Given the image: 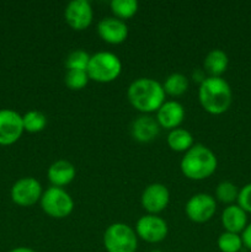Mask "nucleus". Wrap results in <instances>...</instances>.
Wrapping results in <instances>:
<instances>
[{"label":"nucleus","instance_id":"6","mask_svg":"<svg viewBox=\"0 0 251 252\" xmlns=\"http://www.w3.org/2000/svg\"><path fill=\"white\" fill-rule=\"evenodd\" d=\"M39 204L42 211L53 219L66 218L74 211V199L61 187L51 186L43 191Z\"/></svg>","mask_w":251,"mask_h":252},{"label":"nucleus","instance_id":"16","mask_svg":"<svg viewBox=\"0 0 251 252\" xmlns=\"http://www.w3.org/2000/svg\"><path fill=\"white\" fill-rule=\"evenodd\" d=\"M75 176V166L70 161L63 159L54 161L47 171V177H48V181L51 182L52 186L61 187V189L71 184Z\"/></svg>","mask_w":251,"mask_h":252},{"label":"nucleus","instance_id":"31","mask_svg":"<svg viewBox=\"0 0 251 252\" xmlns=\"http://www.w3.org/2000/svg\"><path fill=\"white\" fill-rule=\"evenodd\" d=\"M150 252H162L161 250H153V251H150Z\"/></svg>","mask_w":251,"mask_h":252},{"label":"nucleus","instance_id":"5","mask_svg":"<svg viewBox=\"0 0 251 252\" xmlns=\"http://www.w3.org/2000/svg\"><path fill=\"white\" fill-rule=\"evenodd\" d=\"M103 246L107 252H135L138 236L135 230L126 223H113L103 233Z\"/></svg>","mask_w":251,"mask_h":252},{"label":"nucleus","instance_id":"9","mask_svg":"<svg viewBox=\"0 0 251 252\" xmlns=\"http://www.w3.org/2000/svg\"><path fill=\"white\" fill-rule=\"evenodd\" d=\"M43 189L41 182L31 176L17 180L11 187V199L20 207H32L41 201Z\"/></svg>","mask_w":251,"mask_h":252},{"label":"nucleus","instance_id":"25","mask_svg":"<svg viewBox=\"0 0 251 252\" xmlns=\"http://www.w3.org/2000/svg\"><path fill=\"white\" fill-rule=\"evenodd\" d=\"M90 54L83 49H75L70 52L65 59L66 70H88L89 62H90Z\"/></svg>","mask_w":251,"mask_h":252},{"label":"nucleus","instance_id":"27","mask_svg":"<svg viewBox=\"0 0 251 252\" xmlns=\"http://www.w3.org/2000/svg\"><path fill=\"white\" fill-rule=\"evenodd\" d=\"M238 206L246 213H251V184L245 185L239 189L238 194Z\"/></svg>","mask_w":251,"mask_h":252},{"label":"nucleus","instance_id":"10","mask_svg":"<svg viewBox=\"0 0 251 252\" xmlns=\"http://www.w3.org/2000/svg\"><path fill=\"white\" fill-rule=\"evenodd\" d=\"M64 19L68 26L75 31H84L94 20V10L88 0H73L64 10Z\"/></svg>","mask_w":251,"mask_h":252},{"label":"nucleus","instance_id":"8","mask_svg":"<svg viewBox=\"0 0 251 252\" xmlns=\"http://www.w3.org/2000/svg\"><path fill=\"white\" fill-rule=\"evenodd\" d=\"M217 212V201L212 194L196 193L188 198L185 206L187 218L197 224L211 220Z\"/></svg>","mask_w":251,"mask_h":252},{"label":"nucleus","instance_id":"21","mask_svg":"<svg viewBox=\"0 0 251 252\" xmlns=\"http://www.w3.org/2000/svg\"><path fill=\"white\" fill-rule=\"evenodd\" d=\"M110 7L113 16L125 21V20L132 19L137 14L139 4L137 0H112Z\"/></svg>","mask_w":251,"mask_h":252},{"label":"nucleus","instance_id":"18","mask_svg":"<svg viewBox=\"0 0 251 252\" xmlns=\"http://www.w3.org/2000/svg\"><path fill=\"white\" fill-rule=\"evenodd\" d=\"M229 65V57L223 49H212L208 52L203 62V68L208 76H218L220 78L226 71Z\"/></svg>","mask_w":251,"mask_h":252},{"label":"nucleus","instance_id":"1","mask_svg":"<svg viewBox=\"0 0 251 252\" xmlns=\"http://www.w3.org/2000/svg\"><path fill=\"white\" fill-rule=\"evenodd\" d=\"M162 84L152 78H138L127 89V98L133 108L143 115L157 112L165 102Z\"/></svg>","mask_w":251,"mask_h":252},{"label":"nucleus","instance_id":"2","mask_svg":"<svg viewBox=\"0 0 251 252\" xmlns=\"http://www.w3.org/2000/svg\"><path fill=\"white\" fill-rule=\"evenodd\" d=\"M198 100L207 113L219 116L225 113L233 102V91L225 79L207 76L198 88Z\"/></svg>","mask_w":251,"mask_h":252},{"label":"nucleus","instance_id":"3","mask_svg":"<svg viewBox=\"0 0 251 252\" xmlns=\"http://www.w3.org/2000/svg\"><path fill=\"white\" fill-rule=\"evenodd\" d=\"M218 159L213 150L203 144H194L187 150L180 162V169L186 179L192 181H202L216 172Z\"/></svg>","mask_w":251,"mask_h":252},{"label":"nucleus","instance_id":"13","mask_svg":"<svg viewBox=\"0 0 251 252\" xmlns=\"http://www.w3.org/2000/svg\"><path fill=\"white\" fill-rule=\"evenodd\" d=\"M155 120L159 123L160 128L170 130L180 128L182 122L185 121V107L179 102V101L170 100L165 101L159 110L155 112Z\"/></svg>","mask_w":251,"mask_h":252},{"label":"nucleus","instance_id":"28","mask_svg":"<svg viewBox=\"0 0 251 252\" xmlns=\"http://www.w3.org/2000/svg\"><path fill=\"white\" fill-rule=\"evenodd\" d=\"M241 235V240H243L244 246H245L248 250L251 251V223H249L246 225V228L244 229L243 233L240 234Z\"/></svg>","mask_w":251,"mask_h":252},{"label":"nucleus","instance_id":"30","mask_svg":"<svg viewBox=\"0 0 251 252\" xmlns=\"http://www.w3.org/2000/svg\"><path fill=\"white\" fill-rule=\"evenodd\" d=\"M9 252H37V251H34L33 249L26 248V246H19V248L12 249V250L9 251Z\"/></svg>","mask_w":251,"mask_h":252},{"label":"nucleus","instance_id":"17","mask_svg":"<svg viewBox=\"0 0 251 252\" xmlns=\"http://www.w3.org/2000/svg\"><path fill=\"white\" fill-rule=\"evenodd\" d=\"M224 230L234 234H241L248 225V213L238 204H230L223 209L220 216Z\"/></svg>","mask_w":251,"mask_h":252},{"label":"nucleus","instance_id":"24","mask_svg":"<svg viewBox=\"0 0 251 252\" xmlns=\"http://www.w3.org/2000/svg\"><path fill=\"white\" fill-rule=\"evenodd\" d=\"M217 245H218L220 252H240L244 244L243 240H241L240 234L224 231L219 235L218 240H217Z\"/></svg>","mask_w":251,"mask_h":252},{"label":"nucleus","instance_id":"7","mask_svg":"<svg viewBox=\"0 0 251 252\" xmlns=\"http://www.w3.org/2000/svg\"><path fill=\"white\" fill-rule=\"evenodd\" d=\"M134 230L140 240L149 244H157L166 239L169 226L161 217L155 214H145L138 219Z\"/></svg>","mask_w":251,"mask_h":252},{"label":"nucleus","instance_id":"29","mask_svg":"<svg viewBox=\"0 0 251 252\" xmlns=\"http://www.w3.org/2000/svg\"><path fill=\"white\" fill-rule=\"evenodd\" d=\"M206 78V71L202 70V69H197V70H194L193 73H192V79H193L194 81H197L198 84H201Z\"/></svg>","mask_w":251,"mask_h":252},{"label":"nucleus","instance_id":"14","mask_svg":"<svg viewBox=\"0 0 251 252\" xmlns=\"http://www.w3.org/2000/svg\"><path fill=\"white\" fill-rule=\"evenodd\" d=\"M97 33L108 44H121L127 39L128 26L126 21L115 16L105 17L97 24Z\"/></svg>","mask_w":251,"mask_h":252},{"label":"nucleus","instance_id":"19","mask_svg":"<svg viewBox=\"0 0 251 252\" xmlns=\"http://www.w3.org/2000/svg\"><path fill=\"white\" fill-rule=\"evenodd\" d=\"M166 142L170 149L176 153H186L194 145L193 135L191 132L181 127L170 130Z\"/></svg>","mask_w":251,"mask_h":252},{"label":"nucleus","instance_id":"23","mask_svg":"<svg viewBox=\"0 0 251 252\" xmlns=\"http://www.w3.org/2000/svg\"><path fill=\"white\" fill-rule=\"evenodd\" d=\"M238 194L239 189L236 185H234L230 181H221L217 186L216 197L214 198H216V201L220 202V203L230 206V204H234V202H236Z\"/></svg>","mask_w":251,"mask_h":252},{"label":"nucleus","instance_id":"15","mask_svg":"<svg viewBox=\"0 0 251 252\" xmlns=\"http://www.w3.org/2000/svg\"><path fill=\"white\" fill-rule=\"evenodd\" d=\"M160 126L154 117L149 115H142L133 121L130 126V134L133 139L139 143H150L160 133Z\"/></svg>","mask_w":251,"mask_h":252},{"label":"nucleus","instance_id":"11","mask_svg":"<svg viewBox=\"0 0 251 252\" xmlns=\"http://www.w3.org/2000/svg\"><path fill=\"white\" fill-rule=\"evenodd\" d=\"M170 203V192L165 185L155 182L147 186L140 196V204L147 214L157 216L167 208Z\"/></svg>","mask_w":251,"mask_h":252},{"label":"nucleus","instance_id":"12","mask_svg":"<svg viewBox=\"0 0 251 252\" xmlns=\"http://www.w3.org/2000/svg\"><path fill=\"white\" fill-rule=\"evenodd\" d=\"M25 132L22 116L16 111L0 110V145H11L21 138Z\"/></svg>","mask_w":251,"mask_h":252},{"label":"nucleus","instance_id":"4","mask_svg":"<svg viewBox=\"0 0 251 252\" xmlns=\"http://www.w3.org/2000/svg\"><path fill=\"white\" fill-rule=\"evenodd\" d=\"M86 73L89 79L96 83H112L122 73V62L115 53L97 52L90 57Z\"/></svg>","mask_w":251,"mask_h":252},{"label":"nucleus","instance_id":"22","mask_svg":"<svg viewBox=\"0 0 251 252\" xmlns=\"http://www.w3.org/2000/svg\"><path fill=\"white\" fill-rule=\"evenodd\" d=\"M22 123H24L25 132L29 133H39L47 127V116L41 111L32 110L22 116Z\"/></svg>","mask_w":251,"mask_h":252},{"label":"nucleus","instance_id":"20","mask_svg":"<svg viewBox=\"0 0 251 252\" xmlns=\"http://www.w3.org/2000/svg\"><path fill=\"white\" fill-rule=\"evenodd\" d=\"M189 81L187 76L181 73H172L165 79L162 83V89L165 91V95L172 96V97H179L182 96L188 90Z\"/></svg>","mask_w":251,"mask_h":252},{"label":"nucleus","instance_id":"26","mask_svg":"<svg viewBox=\"0 0 251 252\" xmlns=\"http://www.w3.org/2000/svg\"><path fill=\"white\" fill-rule=\"evenodd\" d=\"M89 81L90 79H89L88 73L84 70H66L65 78H64L66 88L73 91L83 90L88 85Z\"/></svg>","mask_w":251,"mask_h":252}]
</instances>
